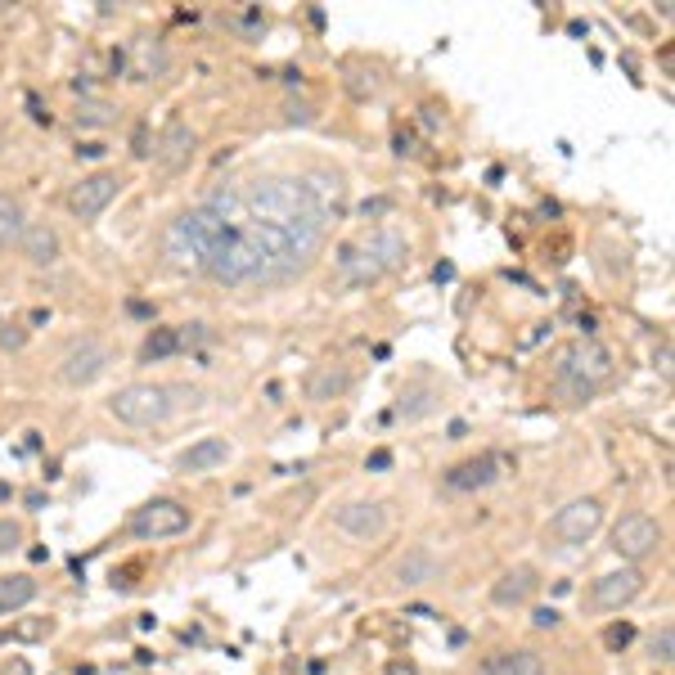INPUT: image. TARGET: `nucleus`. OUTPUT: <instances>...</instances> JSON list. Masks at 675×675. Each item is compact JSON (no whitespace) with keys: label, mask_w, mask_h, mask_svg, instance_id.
<instances>
[{"label":"nucleus","mask_w":675,"mask_h":675,"mask_svg":"<svg viewBox=\"0 0 675 675\" xmlns=\"http://www.w3.org/2000/svg\"><path fill=\"white\" fill-rule=\"evenodd\" d=\"M405 261V234L396 230H369L365 239L347 243L338 252V284L342 288H365L374 279H383L387 270H396Z\"/></svg>","instance_id":"nucleus-3"},{"label":"nucleus","mask_w":675,"mask_h":675,"mask_svg":"<svg viewBox=\"0 0 675 675\" xmlns=\"http://www.w3.org/2000/svg\"><path fill=\"white\" fill-rule=\"evenodd\" d=\"M599 392V387H590V383H576V378H554V396L563 405H585L590 396Z\"/></svg>","instance_id":"nucleus-24"},{"label":"nucleus","mask_w":675,"mask_h":675,"mask_svg":"<svg viewBox=\"0 0 675 675\" xmlns=\"http://www.w3.org/2000/svg\"><path fill=\"white\" fill-rule=\"evenodd\" d=\"M482 675H545V662H540V653H531V648H509V653L486 657Z\"/></svg>","instance_id":"nucleus-19"},{"label":"nucleus","mask_w":675,"mask_h":675,"mask_svg":"<svg viewBox=\"0 0 675 675\" xmlns=\"http://www.w3.org/2000/svg\"><path fill=\"white\" fill-rule=\"evenodd\" d=\"M387 675H419V671H414V662H392L387 666Z\"/></svg>","instance_id":"nucleus-38"},{"label":"nucleus","mask_w":675,"mask_h":675,"mask_svg":"<svg viewBox=\"0 0 675 675\" xmlns=\"http://www.w3.org/2000/svg\"><path fill=\"white\" fill-rule=\"evenodd\" d=\"M108 122H113V104H104V99H81L77 126H108Z\"/></svg>","instance_id":"nucleus-25"},{"label":"nucleus","mask_w":675,"mask_h":675,"mask_svg":"<svg viewBox=\"0 0 675 675\" xmlns=\"http://www.w3.org/2000/svg\"><path fill=\"white\" fill-rule=\"evenodd\" d=\"M338 203L342 185L324 171H275L216 189L203 198L212 216L203 275L225 288L293 284L320 257Z\"/></svg>","instance_id":"nucleus-1"},{"label":"nucleus","mask_w":675,"mask_h":675,"mask_svg":"<svg viewBox=\"0 0 675 675\" xmlns=\"http://www.w3.org/2000/svg\"><path fill=\"white\" fill-rule=\"evenodd\" d=\"M180 351H185V347H198V342H207V338H212V329H207V324H180Z\"/></svg>","instance_id":"nucleus-30"},{"label":"nucleus","mask_w":675,"mask_h":675,"mask_svg":"<svg viewBox=\"0 0 675 675\" xmlns=\"http://www.w3.org/2000/svg\"><path fill=\"white\" fill-rule=\"evenodd\" d=\"M27 342V329H18V324H5V329H0V347L5 351H18Z\"/></svg>","instance_id":"nucleus-33"},{"label":"nucleus","mask_w":675,"mask_h":675,"mask_svg":"<svg viewBox=\"0 0 675 675\" xmlns=\"http://www.w3.org/2000/svg\"><path fill=\"white\" fill-rule=\"evenodd\" d=\"M0 675H32V666H27V657H9Z\"/></svg>","instance_id":"nucleus-35"},{"label":"nucleus","mask_w":675,"mask_h":675,"mask_svg":"<svg viewBox=\"0 0 675 675\" xmlns=\"http://www.w3.org/2000/svg\"><path fill=\"white\" fill-rule=\"evenodd\" d=\"M27 230V212L14 194H0V248H14L18 234Z\"/></svg>","instance_id":"nucleus-21"},{"label":"nucleus","mask_w":675,"mask_h":675,"mask_svg":"<svg viewBox=\"0 0 675 675\" xmlns=\"http://www.w3.org/2000/svg\"><path fill=\"white\" fill-rule=\"evenodd\" d=\"M194 401H198V387H185V383H131L108 396V414L117 423H131V428H153V423H167L180 405H194Z\"/></svg>","instance_id":"nucleus-2"},{"label":"nucleus","mask_w":675,"mask_h":675,"mask_svg":"<svg viewBox=\"0 0 675 675\" xmlns=\"http://www.w3.org/2000/svg\"><path fill=\"white\" fill-rule=\"evenodd\" d=\"M603 527V504L594 500V495H581V500L563 504V509L554 513V536L567 540V545H585V540L594 536V531Z\"/></svg>","instance_id":"nucleus-8"},{"label":"nucleus","mask_w":675,"mask_h":675,"mask_svg":"<svg viewBox=\"0 0 675 675\" xmlns=\"http://www.w3.org/2000/svg\"><path fill=\"white\" fill-rule=\"evenodd\" d=\"M180 351V333L176 329H153L140 347V360H167Z\"/></svg>","instance_id":"nucleus-22"},{"label":"nucleus","mask_w":675,"mask_h":675,"mask_svg":"<svg viewBox=\"0 0 675 675\" xmlns=\"http://www.w3.org/2000/svg\"><path fill=\"white\" fill-rule=\"evenodd\" d=\"M671 644H675L671 626H662V630L653 635V657H657V662H671Z\"/></svg>","instance_id":"nucleus-32"},{"label":"nucleus","mask_w":675,"mask_h":675,"mask_svg":"<svg viewBox=\"0 0 675 675\" xmlns=\"http://www.w3.org/2000/svg\"><path fill=\"white\" fill-rule=\"evenodd\" d=\"M284 117H288V122H315V104H306V99H288V104H284Z\"/></svg>","instance_id":"nucleus-31"},{"label":"nucleus","mask_w":675,"mask_h":675,"mask_svg":"<svg viewBox=\"0 0 675 675\" xmlns=\"http://www.w3.org/2000/svg\"><path fill=\"white\" fill-rule=\"evenodd\" d=\"M333 522H338L347 536H356V540H378L387 531V504H378V500H347L338 513H333Z\"/></svg>","instance_id":"nucleus-10"},{"label":"nucleus","mask_w":675,"mask_h":675,"mask_svg":"<svg viewBox=\"0 0 675 675\" xmlns=\"http://www.w3.org/2000/svg\"><path fill=\"white\" fill-rule=\"evenodd\" d=\"M27 108H32V117H36V122H50V113L41 108V99H36V95H27Z\"/></svg>","instance_id":"nucleus-36"},{"label":"nucleus","mask_w":675,"mask_h":675,"mask_svg":"<svg viewBox=\"0 0 675 675\" xmlns=\"http://www.w3.org/2000/svg\"><path fill=\"white\" fill-rule=\"evenodd\" d=\"M108 365H113V351H108L104 342L86 338V342H77L72 351H63V360H59V383L86 387V383H95L99 374H108Z\"/></svg>","instance_id":"nucleus-6"},{"label":"nucleus","mask_w":675,"mask_h":675,"mask_svg":"<svg viewBox=\"0 0 675 675\" xmlns=\"http://www.w3.org/2000/svg\"><path fill=\"white\" fill-rule=\"evenodd\" d=\"M14 639H45V635H54V621L50 617H36V621H23V626H14L9 630ZM5 635V639H9Z\"/></svg>","instance_id":"nucleus-27"},{"label":"nucleus","mask_w":675,"mask_h":675,"mask_svg":"<svg viewBox=\"0 0 675 675\" xmlns=\"http://www.w3.org/2000/svg\"><path fill=\"white\" fill-rule=\"evenodd\" d=\"M644 590V572L639 567H621V572H608L590 585V599L594 608H626L630 599H639Z\"/></svg>","instance_id":"nucleus-11"},{"label":"nucleus","mask_w":675,"mask_h":675,"mask_svg":"<svg viewBox=\"0 0 675 675\" xmlns=\"http://www.w3.org/2000/svg\"><path fill=\"white\" fill-rule=\"evenodd\" d=\"M657 545H662V527H657L648 513H630V518H621L617 527H612V549H617V558H626V563L648 558Z\"/></svg>","instance_id":"nucleus-7"},{"label":"nucleus","mask_w":675,"mask_h":675,"mask_svg":"<svg viewBox=\"0 0 675 675\" xmlns=\"http://www.w3.org/2000/svg\"><path fill=\"white\" fill-rule=\"evenodd\" d=\"M117 189H122L117 171H90V176H81L77 185L68 189V212L77 216V221H95V216L117 198Z\"/></svg>","instance_id":"nucleus-5"},{"label":"nucleus","mask_w":675,"mask_h":675,"mask_svg":"<svg viewBox=\"0 0 675 675\" xmlns=\"http://www.w3.org/2000/svg\"><path fill=\"white\" fill-rule=\"evenodd\" d=\"M32 599H36L32 572H5V576H0V617H9V612L27 608Z\"/></svg>","instance_id":"nucleus-20"},{"label":"nucleus","mask_w":675,"mask_h":675,"mask_svg":"<svg viewBox=\"0 0 675 675\" xmlns=\"http://www.w3.org/2000/svg\"><path fill=\"white\" fill-rule=\"evenodd\" d=\"M441 576V563L432 549H405L396 558V585H428Z\"/></svg>","instance_id":"nucleus-18"},{"label":"nucleus","mask_w":675,"mask_h":675,"mask_svg":"<svg viewBox=\"0 0 675 675\" xmlns=\"http://www.w3.org/2000/svg\"><path fill=\"white\" fill-rule=\"evenodd\" d=\"M153 162H158L162 171H180L189 162V153H194V131H189V122H180V117H171L167 126H162L158 144H153Z\"/></svg>","instance_id":"nucleus-12"},{"label":"nucleus","mask_w":675,"mask_h":675,"mask_svg":"<svg viewBox=\"0 0 675 675\" xmlns=\"http://www.w3.org/2000/svg\"><path fill=\"white\" fill-rule=\"evenodd\" d=\"M630 639H635V626H630V621H617V626L603 630V644H608L612 653H621V648H626Z\"/></svg>","instance_id":"nucleus-28"},{"label":"nucleus","mask_w":675,"mask_h":675,"mask_svg":"<svg viewBox=\"0 0 675 675\" xmlns=\"http://www.w3.org/2000/svg\"><path fill=\"white\" fill-rule=\"evenodd\" d=\"M540 590V572L527 563L509 567V572H500V581L491 585V599L500 603V608H522V603H531Z\"/></svg>","instance_id":"nucleus-13"},{"label":"nucleus","mask_w":675,"mask_h":675,"mask_svg":"<svg viewBox=\"0 0 675 675\" xmlns=\"http://www.w3.org/2000/svg\"><path fill=\"white\" fill-rule=\"evenodd\" d=\"M500 477V455H477V459H464L446 473V486L450 491H482Z\"/></svg>","instance_id":"nucleus-15"},{"label":"nucleus","mask_w":675,"mask_h":675,"mask_svg":"<svg viewBox=\"0 0 675 675\" xmlns=\"http://www.w3.org/2000/svg\"><path fill=\"white\" fill-rule=\"evenodd\" d=\"M18 252H23L32 266H54L59 261V230L45 221H27V230L18 234Z\"/></svg>","instance_id":"nucleus-14"},{"label":"nucleus","mask_w":675,"mask_h":675,"mask_svg":"<svg viewBox=\"0 0 675 675\" xmlns=\"http://www.w3.org/2000/svg\"><path fill=\"white\" fill-rule=\"evenodd\" d=\"M23 545V527L9 518H0V554H14V549Z\"/></svg>","instance_id":"nucleus-29"},{"label":"nucleus","mask_w":675,"mask_h":675,"mask_svg":"<svg viewBox=\"0 0 675 675\" xmlns=\"http://www.w3.org/2000/svg\"><path fill=\"white\" fill-rule=\"evenodd\" d=\"M428 410H437V392H432V387H410V392L401 396V405H396L401 419H419V414H428Z\"/></svg>","instance_id":"nucleus-23"},{"label":"nucleus","mask_w":675,"mask_h":675,"mask_svg":"<svg viewBox=\"0 0 675 675\" xmlns=\"http://www.w3.org/2000/svg\"><path fill=\"white\" fill-rule=\"evenodd\" d=\"M347 387H351V369L338 365V360L315 365L311 374H306V396H311V401H338Z\"/></svg>","instance_id":"nucleus-16"},{"label":"nucleus","mask_w":675,"mask_h":675,"mask_svg":"<svg viewBox=\"0 0 675 675\" xmlns=\"http://www.w3.org/2000/svg\"><path fill=\"white\" fill-rule=\"evenodd\" d=\"M189 527V509L180 500H149L126 518V531L135 540H162V536H180Z\"/></svg>","instance_id":"nucleus-4"},{"label":"nucleus","mask_w":675,"mask_h":675,"mask_svg":"<svg viewBox=\"0 0 675 675\" xmlns=\"http://www.w3.org/2000/svg\"><path fill=\"white\" fill-rule=\"evenodd\" d=\"M392 464V450H374V455H369V468H387Z\"/></svg>","instance_id":"nucleus-37"},{"label":"nucleus","mask_w":675,"mask_h":675,"mask_svg":"<svg viewBox=\"0 0 675 675\" xmlns=\"http://www.w3.org/2000/svg\"><path fill=\"white\" fill-rule=\"evenodd\" d=\"M531 621H536L540 630H554L558 626V612L554 608H536V612H531Z\"/></svg>","instance_id":"nucleus-34"},{"label":"nucleus","mask_w":675,"mask_h":675,"mask_svg":"<svg viewBox=\"0 0 675 675\" xmlns=\"http://www.w3.org/2000/svg\"><path fill=\"white\" fill-rule=\"evenodd\" d=\"M378 86H383V81H378V72L374 68H351V77H347V90H351V95H356V99H365V95H374V90Z\"/></svg>","instance_id":"nucleus-26"},{"label":"nucleus","mask_w":675,"mask_h":675,"mask_svg":"<svg viewBox=\"0 0 675 675\" xmlns=\"http://www.w3.org/2000/svg\"><path fill=\"white\" fill-rule=\"evenodd\" d=\"M225 459H230V441L225 437H203V441H194L189 450H180L176 468L180 473H207V468L225 464Z\"/></svg>","instance_id":"nucleus-17"},{"label":"nucleus","mask_w":675,"mask_h":675,"mask_svg":"<svg viewBox=\"0 0 675 675\" xmlns=\"http://www.w3.org/2000/svg\"><path fill=\"white\" fill-rule=\"evenodd\" d=\"M608 374H612V351L594 338L576 342L563 356V365H558V378H576V383H590V387H599Z\"/></svg>","instance_id":"nucleus-9"}]
</instances>
